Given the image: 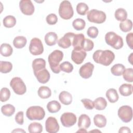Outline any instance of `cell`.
Listing matches in <instances>:
<instances>
[{"label": "cell", "instance_id": "obj_1", "mask_svg": "<svg viewBox=\"0 0 133 133\" xmlns=\"http://www.w3.org/2000/svg\"><path fill=\"white\" fill-rule=\"evenodd\" d=\"M92 58L95 62L105 66L110 65L115 59V55L110 50H97L94 52Z\"/></svg>", "mask_w": 133, "mask_h": 133}, {"label": "cell", "instance_id": "obj_2", "mask_svg": "<svg viewBox=\"0 0 133 133\" xmlns=\"http://www.w3.org/2000/svg\"><path fill=\"white\" fill-rule=\"evenodd\" d=\"M63 57V53L59 50H55L48 57V62L52 72L56 74L60 73L59 63L62 61Z\"/></svg>", "mask_w": 133, "mask_h": 133}, {"label": "cell", "instance_id": "obj_3", "mask_svg": "<svg viewBox=\"0 0 133 133\" xmlns=\"http://www.w3.org/2000/svg\"><path fill=\"white\" fill-rule=\"evenodd\" d=\"M105 41L108 45L115 49H121L124 45L122 37L112 31L106 33Z\"/></svg>", "mask_w": 133, "mask_h": 133}, {"label": "cell", "instance_id": "obj_4", "mask_svg": "<svg viewBox=\"0 0 133 133\" xmlns=\"http://www.w3.org/2000/svg\"><path fill=\"white\" fill-rule=\"evenodd\" d=\"M45 115V112L44 109L37 105L29 107L26 112V116L31 121L42 120Z\"/></svg>", "mask_w": 133, "mask_h": 133}, {"label": "cell", "instance_id": "obj_5", "mask_svg": "<svg viewBox=\"0 0 133 133\" xmlns=\"http://www.w3.org/2000/svg\"><path fill=\"white\" fill-rule=\"evenodd\" d=\"M59 14L61 18L65 20H69L73 17V9L69 1H63L61 2L59 8Z\"/></svg>", "mask_w": 133, "mask_h": 133}, {"label": "cell", "instance_id": "obj_6", "mask_svg": "<svg viewBox=\"0 0 133 133\" xmlns=\"http://www.w3.org/2000/svg\"><path fill=\"white\" fill-rule=\"evenodd\" d=\"M106 14L102 11L93 9L87 12V18L90 22L102 23L106 20Z\"/></svg>", "mask_w": 133, "mask_h": 133}, {"label": "cell", "instance_id": "obj_7", "mask_svg": "<svg viewBox=\"0 0 133 133\" xmlns=\"http://www.w3.org/2000/svg\"><path fill=\"white\" fill-rule=\"evenodd\" d=\"M10 86L15 93L19 95H23L26 91V88L24 83L19 77L12 78L10 82Z\"/></svg>", "mask_w": 133, "mask_h": 133}, {"label": "cell", "instance_id": "obj_8", "mask_svg": "<svg viewBox=\"0 0 133 133\" xmlns=\"http://www.w3.org/2000/svg\"><path fill=\"white\" fill-rule=\"evenodd\" d=\"M29 51L32 55L34 56L40 55L43 52L44 47L40 39L34 37L31 40L29 45Z\"/></svg>", "mask_w": 133, "mask_h": 133}, {"label": "cell", "instance_id": "obj_9", "mask_svg": "<svg viewBox=\"0 0 133 133\" xmlns=\"http://www.w3.org/2000/svg\"><path fill=\"white\" fill-rule=\"evenodd\" d=\"M117 114L122 122L128 123L132 118V108L129 105H123L118 109Z\"/></svg>", "mask_w": 133, "mask_h": 133}, {"label": "cell", "instance_id": "obj_10", "mask_svg": "<svg viewBox=\"0 0 133 133\" xmlns=\"http://www.w3.org/2000/svg\"><path fill=\"white\" fill-rule=\"evenodd\" d=\"M76 115L71 112H65L62 114L60 117V121L64 127H70L73 126L76 122Z\"/></svg>", "mask_w": 133, "mask_h": 133}, {"label": "cell", "instance_id": "obj_11", "mask_svg": "<svg viewBox=\"0 0 133 133\" xmlns=\"http://www.w3.org/2000/svg\"><path fill=\"white\" fill-rule=\"evenodd\" d=\"M87 55L86 52L80 48H74L71 53L72 60L77 64H81Z\"/></svg>", "mask_w": 133, "mask_h": 133}, {"label": "cell", "instance_id": "obj_12", "mask_svg": "<svg viewBox=\"0 0 133 133\" xmlns=\"http://www.w3.org/2000/svg\"><path fill=\"white\" fill-rule=\"evenodd\" d=\"M19 7L22 13L25 15H32L34 12V6L30 0L20 1Z\"/></svg>", "mask_w": 133, "mask_h": 133}, {"label": "cell", "instance_id": "obj_13", "mask_svg": "<svg viewBox=\"0 0 133 133\" xmlns=\"http://www.w3.org/2000/svg\"><path fill=\"white\" fill-rule=\"evenodd\" d=\"M59 125L55 117L50 116L48 117L45 122V128L47 132L49 133H56L59 130Z\"/></svg>", "mask_w": 133, "mask_h": 133}, {"label": "cell", "instance_id": "obj_14", "mask_svg": "<svg viewBox=\"0 0 133 133\" xmlns=\"http://www.w3.org/2000/svg\"><path fill=\"white\" fill-rule=\"evenodd\" d=\"M94 69V65L91 62H88L80 68L79 70V74L82 78L87 79L91 76Z\"/></svg>", "mask_w": 133, "mask_h": 133}, {"label": "cell", "instance_id": "obj_15", "mask_svg": "<svg viewBox=\"0 0 133 133\" xmlns=\"http://www.w3.org/2000/svg\"><path fill=\"white\" fill-rule=\"evenodd\" d=\"M74 35L75 34L73 32H68L65 33L64 36L58 41L57 43L58 46L64 49L69 48L72 45Z\"/></svg>", "mask_w": 133, "mask_h": 133}, {"label": "cell", "instance_id": "obj_16", "mask_svg": "<svg viewBox=\"0 0 133 133\" xmlns=\"http://www.w3.org/2000/svg\"><path fill=\"white\" fill-rule=\"evenodd\" d=\"M34 75L37 81L42 84H45L48 82L50 79V74L46 69H43L36 72H34Z\"/></svg>", "mask_w": 133, "mask_h": 133}, {"label": "cell", "instance_id": "obj_17", "mask_svg": "<svg viewBox=\"0 0 133 133\" xmlns=\"http://www.w3.org/2000/svg\"><path fill=\"white\" fill-rule=\"evenodd\" d=\"M90 124V118L87 115L83 114L79 116L78 121V127L79 128L87 129L89 127Z\"/></svg>", "mask_w": 133, "mask_h": 133}, {"label": "cell", "instance_id": "obj_18", "mask_svg": "<svg viewBox=\"0 0 133 133\" xmlns=\"http://www.w3.org/2000/svg\"><path fill=\"white\" fill-rule=\"evenodd\" d=\"M45 42L49 46L55 45L58 42V36L57 34L53 32L47 33L45 36Z\"/></svg>", "mask_w": 133, "mask_h": 133}, {"label": "cell", "instance_id": "obj_19", "mask_svg": "<svg viewBox=\"0 0 133 133\" xmlns=\"http://www.w3.org/2000/svg\"><path fill=\"white\" fill-rule=\"evenodd\" d=\"M59 99L63 104L69 105L72 103V96L69 92L62 91L59 95Z\"/></svg>", "mask_w": 133, "mask_h": 133}, {"label": "cell", "instance_id": "obj_20", "mask_svg": "<svg viewBox=\"0 0 133 133\" xmlns=\"http://www.w3.org/2000/svg\"><path fill=\"white\" fill-rule=\"evenodd\" d=\"M46 66V61L42 58H37L32 62V68L34 72H36L40 70L45 69Z\"/></svg>", "mask_w": 133, "mask_h": 133}, {"label": "cell", "instance_id": "obj_21", "mask_svg": "<svg viewBox=\"0 0 133 133\" xmlns=\"http://www.w3.org/2000/svg\"><path fill=\"white\" fill-rule=\"evenodd\" d=\"M119 92L123 96H129L132 93V85L130 84H123L119 87Z\"/></svg>", "mask_w": 133, "mask_h": 133}, {"label": "cell", "instance_id": "obj_22", "mask_svg": "<svg viewBox=\"0 0 133 133\" xmlns=\"http://www.w3.org/2000/svg\"><path fill=\"white\" fill-rule=\"evenodd\" d=\"M95 125L99 128H103L106 126L107 118L101 114H96L94 117Z\"/></svg>", "mask_w": 133, "mask_h": 133}, {"label": "cell", "instance_id": "obj_23", "mask_svg": "<svg viewBox=\"0 0 133 133\" xmlns=\"http://www.w3.org/2000/svg\"><path fill=\"white\" fill-rule=\"evenodd\" d=\"M106 97L110 102L114 103L117 101L119 98L116 89L110 88L106 92Z\"/></svg>", "mask_w": 133, "mask_h": 133}, {"label": "cell", "instance_id": "obj_24", "mask_svg": "<svg viewBox=\"0 0 133 133\" xmlns=\"http://www.w3.org/2000/svg\"><path fill=\"white\" fill-rule=\"evenodd\" d=\"M84 39H85V36L84 34H75L72 41V45L73 47L82 48V44Z\"/></svg>", "mask_w": 133, "mask_h": 133}, {"label": "cell", "instance_id": "obj_25", "mask_svg": "<svg viewBox=\"0 0 133 133\" xmlns=\"http://www.w3.org/2000/svg\"><path fill=\"white\" fill-rule=\"evenodd\" d=\"M13 52V49L11 46L7 43H3L0 47V52L2 56L4 57L10 56Z\"/></svg>", "mask_w": 133, "mask_h": 133}, {"label": "cell", "instance_id": "obj_26", "mask_svg": "<svg viewBox=\"0 0 133 133\" xmlns=\"http://www.w3.org/2000/svg\"><path fill=\"white\" fill-rule=\"evenodd\" d=\"M93 102L94 107L97 110H103L107 106V101L103 97H98Z\"/></svg>", "mask_w": 133, "mask_h": 133}, {"label": "cell", "instance_id": "obj_27", "mask_svg": "<svg viewBox=\"0 0 133 133\" xmlns=\"http://www.w3.org/2000/svg\"><path fill=\"white\" fill-rule=\"evenodd\" d=\"M61 106L59 102L56 100H52L49 102L47 104L48 111L51 113H57L61 109Z\"/></svg>", "mask_w": 133, "mask_h": 133}, {"label": "cell", "instance_id": "obj_28", "mask_svg": "<svg viewBox=\"0 0 133 133\" xmlns=\"http://www.w3.org/2000/svg\"><path fill=\"white\" fill-rule=\"evenodd\" d=\"M27 43L26 37L23 36H18L16 37L13 41V44L16 48H23Z\"/></svg>", "mask_w": 133, "mask_h": 133}, {"label": "cell", "instance_id": "obj_29", "mask_svg": "<svg viewBox=\"0 0 133 133\" xmlns=\"http://www.w3.org/2000/svg\"><path fill=\"white\" fill-rule=\"evenodd\" d=\"M38 96L42 99L49 98L51 95L50 89L47 86H41L37 91Z\"/></svg>", "mask_w": 133, "mask_h": 133}, {"label": "cell", "instance_id": "obj_30", "mask_svg": "<svg viewBox=\"0 0 133 133\" xmlns=\"http://www.w3.org/2000/svg\"><path fill=\"white\" fill-rule=\"evenodd\" d=\"M1 112L6 116H11L15 112V108L10 104H7L1 107Z\"/></svg>", "mask_w": 133, "mask_h": 133}, {"label": "cell", "instance_id": "obj_31", "mask_svg": "<svg viewBox=\"0 0 133 133\" xmlns=\"http://www.w3.org/2000/svg\"><path fill=\"white\" fill-rule=\"evenodd\" d=\"M114 16L117 20L123 22L127 19V12L125 9L119 8L115 10Z\"/></svg>", "mask_w": 133, "mask_h": 133}, {"label": "cell", "instance_id": "obj_32", "mask_svg": "<svg viewBox=\"0 0 133 133\" xmlns=\"http://www.w3.org/2000/svg\"><path fill=\"white\" fill-rule=\"evenodd\" d=\"M125 69V67L123 64L117 63L114 64L111 68V72L112 74L115 76H121L122 75Z\"/></svg>", "mask_w": 133, "mask_h": 133}, {"label": "cell", "instance_id": "obj_33", "mask_svg": "<svg viewBox=\"0 0 133 133\" xmlns=\"http://www.w3.org/2000/svg\"><path fill=\"white\" fill-rule=\"evenodd\" d=\"M3 25L6 28H10L14 26L16 23V19L13 16L8 15L3 19Z\"/></svg>", "mask_w": 133, "mask_h": 133}, {"label": "cell", "instance_id": "obj_34", "mask_svg": "<svg viewBox=\"0 0 133 133\" xmlns=\"http://www.w3.org/2000/svg\"><path fill=\"white\" fill-rule=\"evenodd\" d=\"M28 131L30 133H40L43 131V126L39 123L33 122L29 125Z\"/></svg>", "mask_w": 133, "mask_h": 133}, {"label": "cell", "instance_id": "obj_35", "mask_svg": "<svg viewBox=\"0 0 133 133\" xmlns=\"http://www.w3.org/2000/svg\"><path fill=\"white\" fill-rule=\"evenodd\" d=\"M132 22L130 19H126L119 23V28L124 32H127L131 30Z\"/></svg>", "mask_w": 133, "mask_h": 133}, {"label": "cell", "instance_id": "obj_36", "mask_svg": "<svg viewBox=\"0 0 133 133\" xmlns=\"http://www.w3.org/2000/svg\"><path fill=\"white\" fill-rule=\"evenodd\" d=\"M12 69V64L10 62L0 61V71L2 73L10 72Z\"/></svg>", "mask_w": 133, "mask_h": 133}, {"label": "cell", "instance_id": "obj_37", "mask_svg": "<svg viewBox=\"0 0 133 133\" xmlns=\"http://www.w3.org/2000/svg\"><path fill=\"white\" fill-rule=\"evenodd\" d=\"M72 25L76 30L81 31L85 28L86 23L84 20L81 18H77L73 21Z\"/></svg>", "mask_w": 133, "mask_h": 133}, {"label": "cell", "instance_id": "obj_38", "mask_svg": "<svg viewBox=\"0 0 133 133\" xmlns=\"http://www.w3.org/2000/svg\"><path fill=\"white\" fill-rule=\"evenodd\" d=\"M88 9L89 8L88 5L85 3H79L76 6V11L80 15H85Z\"/></svg>", "mask_w": 133, "mask_h": 133}, {"label": "cell", "instance_id": "obj_39", "mask_svg": "<svg viewBox=\"0 0 133 133\" xmlns=\"http://www.w3.org/2000/svg\"><path fill=\"white\" fill-rule=\"evenodd\" d=\"M123 76L124 79L128 82L131 83L133 82V69L127 68L125 69L123 72Z\"/></svg>", "mask_w": 133, "mask_h": 133}, {"label": "cell", "instance_id": "obj_40", "mask_svg": "<svg viewBox=\"0 0 133 133\" xmlns=\"http://www.w3.org/2000/svg\"><path fill=\"white\" fill-rule=\"evenodd\" d=\"M10 97V91L7 88L4 87L1 89L0 100L1 102L7 101Z\"/></svg>", "mask_w": 133, "mask_h": 133}, {"label": "cell", "instance_id": "obj_41", "mask_svg": "<svg viewBox=\"0 0 133 133\" xmlns=\"http://www.w3.org/2000/svg\"><path fill=\"white\" fill-rule=\"evenodd\" d=\"M60 70L64 72L71 73L73 70V66L69 61H64L60 64Z\"/></svg>", "mask_w": 133, "mask_h": 133}, {"label": "cell", "instance_id": "obj_42", "mask_svg": "<svg viewBox=\"0 0 133 133\" xmlns=\"http://www.w3.org/2000/svg\"><path fill=\"white\" fill-rule=\"evenodd\" d=\"M94 46L93 42L88 38H85L82 46V48L85 51H89L91 50Z\"/></svg>", "mask_w": 133, "mask_h": 133}, {"label": "cell", "instance_id": "obj_43", "mask_svg": "<svg viewBox=\"0 0 133 133\" xmlns=\"http://www.w3.org/2000/svg\"><path fill=\"white\" fill-rule=\"evenodd\" d=\"M98 29L96 26H90L87 29V35L92 38H96L98 35Z\"/></svg>", "mask_w": 133, "mask_h": 133}, {"label": "cell", "instance_id": "obj_44", "mask_svg": "<svg viewBox=\"0 0 133 133\" xmlns=\"http://www.w3.org/2000/svg\"><path fill=\"white\" fill-rule=\"evenodd\" d=\"M47 23L49 25L55 24L58 21V18L55 14H50L46 17Z\"/></svg>", "mask_w": 133, "mask_h": 133}, {"label": "cell", "instance_id": "obj_45", "mask_svg": "<svg viewBox=\"0 0 133 133\" xmlns=\"http://www.w3.org/2000/svg\"><path fill=\"white\" fill-rule=\"evenodd\" d=\"M81 102L83 103L84 107L87 110H92L94 108V102L89 99H82Z\"/></svg>", "mask_w": 133, "mask_h": 133}, {"label": "cell", "instance_id": "obj_46", "mask_svg": "<svg viewBox=\"0 0 133 133\" xmlns=\"http://www.w3.org/2000/svg\"><path fill=\"white\" fill-rule=\"evenodd\" d=\"M23 111H19L18 112L16 116H15V121L19 125H22L24 123L23 120Z\"/></svg>", "mask_w": 133, "mask_h": 133}, {"label": "cell", "instance_id": "obj_47", "mask_svg": "<svg viewBox=\"0 0 133 133\" xmlns=\"http://www.w3.org/2000/svg\"><path fill=\"white\" fill-rule=\"evenodd\" d=\"M132 38H133V33L132 32H130L127 34L126 37V42H127L128 46L131 49L133 48V43H132L133 39H132Z\"/></svg>", "mask_w": 133, "mask_h": 133}, {"label": "cell", "instance_id": "obj_48", "mask_svg": "<svg viewBox=\"0 0 133 133\" xmlns=\"http://www.w3.org/2000/svg\"><path fill=\"white\" fill-rule=\"evenodd\" d=\"M119 133H121V132H127V133H130L131 132V130L130 129V128L128 127H126V126H123L122 127L119 128V131H118Z\"/></svg>", "mask_w": 133, "mask_h": 133}, {"label": "cell", "instance_id": "obj_49", "mask_svg": "<svg viewBox=\"0 0 133 133\" xmlns=\"http://www.w3.org/2000/svg\"><path fill=\"white\" fill-rule=\"evenodd\" d=\"M25 132V131H24V130L23 129H21L20 128H17V129H16L15 130H14L13 131H12V132Z\"/></svg>", "mask_w": 133, "mask_h": 133}, {"label": "cell", "instance_id": "obj_50", "mask_svg": "<svg viewBox=\"0 0 133 133\" xmlns=\"http://www.w3.org/2000/svg\"><path fill=\"white\" fill-rule=\"evenodd\" d=\"M132 54L133 53H131L130 56L128 57V61L130 62V63L131 64H132Z\"/></svg>", "mask_w": 133, "mask_h": 133}, {"label": "cell", "instance_id": "obj_51", "mask_svg": "<svg viewBox=\"0 0 133 133\" xmlns=\"http://www.w3.org/2000/svg\"><path fill=\"white\" fill-rule=\"evenodd\" d=\"M77 132H87V130H86V129L84 128H80L79 130H78V131H76Z\"/></svg>", "mask_w": 133, "mask_h": 133}, {"label": "cell", "instance_id": "obj_52", "mask_svg": "<svg viewBox=\"0 0 133 133\" xmlns=\"http://www.w3.org/2000/svg\"><path fill=\"white\" fill-rule=\"evenodd\" d=\"M93 131H98V132H101V131H99V130H91V131H90L89 132H93Z\"/></svg>", "mask_w": 133, "mask_h": 133}]
</instances>
